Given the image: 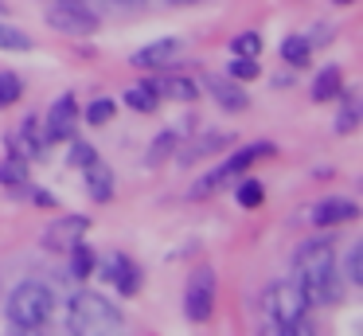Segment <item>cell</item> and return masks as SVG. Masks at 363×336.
Instances as JSON below:
<instances>
[{"mask_svg":"<svg viewBox=\"0 0 363 336\" xmlns=\"http://www.w3.org/2000/svg\"><path fill=\"white\" fill-rule=\"evenodd\" d=\"M297 286L305 289L308 305H336L340 301V262H336V239H308L293 254Z\"/></svg>","mask_w":363,"mask_h":336,"instance_id":"1","label":"cell"},{"mask_svg":"<svg viewBox=\"0 0 363 336\" xmlns=\"http://www.w3.org/2000/svg\"><path fill=\"white\" fill-rule=\"evenodd\" d=\"M4 313H9V328H16V332H40L51 320V313H55V293L43 281H24V286L12 289Z\"/></svg>","mask_w":363,"mask_h":336,"instance_id":"2","label":"cell"},{"mask_svg":"<svg viewBox=\"0 0 363 336\" xmlns=\"http://www.w3.org/2000/svg\"><path fill=\"white\" fill-rule=\"evenodd\" d=\"M121 325H125L121 309H118L113 301H106L102 293H90V289H82V293H74L71 305H67V328H71V332L102 336V332H118Z\"/></svg>","mask_w":363,"mask_h":336,"instance_id":"3","label":"cell"},{"mask_svg":"<svg viewBox=\"0 0 363 336\" xmlns=\"http://www.w3.org/2000/svg\"><path fill=\"white\" fill-rule=\"evenodd\" d=\"M266 313L269 320L277 325L281 336H297V332H308V297L297 281H274L266 289Z\"/></svg>","mask_w":363,"mask_h":336,"instance_id":"4","label":"cell"},{"mask_svg":"<svg viewBox=\"0 0 363 336\" xmlns=\"http://www.w3.org/2000/svg\"><path fill=\"white\" fill-rule=\"evenodd\" d=\"M184 313H188L191 325H203L215 313V270L211 266H196L184 289Z\"/></svg>","mask_w":363,"mask_h":336,"instance_id":"5","label":"cell"},{"mask_svg":"<svg viewBox=\"0 0 363 336\" xmlns=\"http://www.w3.org/2000/svg\"><path fill=\"white\" fill-rule=\"evenodd\" d=\"M74 125H79V102H74L71 94H63V98L48 109V117H43V141H48V145L71 141Z\"/></svg>","mask_w":363,"mask_h":336,"instance_id":"6","label":"cell"},{"mask_svg":"<svg viewBox=\"0 0 363 336\" xmlns=\"http://www.w3.org/2000/svg\"><path fill=\"white\" fill-rule=\"evenodd\" d=\"M48 23L55 31H63V36H90V31H98V16L86 12V8H79V4H71V0L51 8Z\"/></svg>","mask_w":363,"mask_h":336,"instance_id":"7","label":"cell"},{"mask_svg":"<svg viewBox=\"0 0 363 336\" xmlns=\"http://www.w3.org/2000/svg\"><path fill=\"white\" fill-rule=\"evenodd\" d=\"M90 231V219L86 215H63L43 231V246L51 250H71L74 242H82V234Z\"/></svg>","mask_w":363,"mask_h":336,"instance_id":"8","label":"cell"},{"mask_svg":"<svg viewBox=\"0 0 363 336\" xmlns=\"http://www.w3.org/2000/svg\"><path fill=\"white\" fill-rule=\"evenodd\" d=\"M352 219H359V203L344 200V195H336V200H320L313 211H308V223L313 227H336V223H352Z\"/></svg>","mask_w":363,"mask_h":336,"instance_id":"9","label":"cell"},{"mask_svg":"<svg viewBox=\"0 0 363 336\" xmlns=\"http://www.w3.org/2000/svg\"><path fill=\"white\" fill-rule=\"evenodd\" d=\"M102 278L113 281V286H118L125 297L141 289V270H137L125 254H110V258H106V262H102Z\"/></svg>","mask_w":363,"mask_h":336,"instance_id":"10","label":"cell"},{"mask_svg":"<svg viewBox=\"0 0 363 336\" xmlns=\"http://www.w3.org/2000/svg\"><path fill=\"white\" fill-rule=\"evenodd\" d=\"M43 133H40V117H28L24 125H20V133H12V153L20 156V161H40L43 156Z\"/></svg>","mask_w":363,"mask_h":336,"instance_id":"11","label":"cell"},{"mask_svg":"<svg viewBox=\"0 0 363 336\" xmlns=\"http://www.w3.org/2000/svg\"><path fill=\"white\" fill-rule=\"evenodd\" d=\"M180 55V39H157V43L141 47V51L133 55V67H168V63Z\"/></svg>","mask_w":363,"mask_h":336,"instance_id":"12","label":"cell"},{"mask_svg":"<svg viewBox=\"0 0 363 336\" xmlns=\"http://www.w3.org/2000/svg\"><path fill=\"white\" fill-rule=\"evenodd\" d=\"M207 90L219 98L223 109H230V114H238V109L250 106V98H246V90L235 82V78H207Z\"/></svg>","mask_w":363,"mask_h":336,"instance_id":"13","label":"cell"},{"mask_svg":"<svg viewBox=\"0 0 363 336\" xmlns=\"http://www.w3.org/2000/svg\"><path fill=\"white\" fill-rule=\"evenodd\" d=\"M82 176H86V188H90V200H98V203H106V200H113V172L106 168L102 161H90L86 168H82Z\"/></svg>","mask_w":363,"mask_h":336,"instance_id":"14","label":"cell"},{"mask_svg":"<svg viewBox=\"0 0 363 336\" xmlns=\"http://www.w3.org/2000/svg\"><path fill=\"white\" fill-rule=\"evenodd\" d=\"M160 98H172V102H196L199 98V86L196 78H145Z\"/></svg>","mask_w":363,"mask_h":336,"instance_id":"15","label":"cell"},{"mask_svg":"<svg viewBox=\"0 0 363 336\" xmlns=\"http://www.w3.org/2000/svg\"><path fill=\"white\" fill-rule=\"evenodd\" d=\"M281 59L289 63V67H308V63H313V43H308L305 36H285L281 39Z\"/></svg>","mask_w":363,"mask_h":336,"instance_id":"16","label":"cell"},{"mask_svg":"<svg viewBox=\"0 0 363 336\" xmlns=\"http://www.w3.org/2000/svg\"><path fill=\"white\" fill-rule=\"evenodd\" d=\"M262 156H274V145H269V141H254V145H246L242 153H235L227 161V172L230 176H235V172H246L254 161H262Z\"/></svg>","mask_w":363,"mask_h":336,"instance_id":"17","label":"cell"},{"mask_svg":"<svg viewBox=\"0 0 363 336\" xmlns=\"http://www.w3.org/2000/svg\"><path fill=\"white\" fill-rule=\"evenodd\" d=\"M340 90H344V75H340V67H324L320 75H316V82H313V98L328 102V98H336Z\"/></svg>","mask_w":363,"mask_h":336,"instance_id":"18","label":"cell"},{"mask_svg":"<svg viewBox=\"0 0 363 336\" xmlns=\"http://www.w3.org/2000/svg\"><path fill=\"white\" fill-rule=\"evenodd\" d=\"M125 106L137 109V114H152V109L160 106V94L152 90L149 82H141V86H133V90H125Z\"/></svg>","mask_w":363,"mask_h":336,"instance_id":"19","label":"cell"},{"mask_svg":"<svg viewBox=\"0 0 363 336\" xmlns=\"http://www.w3.org/2000/svg\"><path fill=\"white\" fill-rule=\"evenodd\" d=\"M94 266H98V258H94V250L90 246H82V242H74L71 246V278H90L94 273Z\"/></svg>","mask_w":363,"mask_h":336,"instance_id":"20","label":"cell"},{"mask_svg":"<svg viewBox=\"0 0 363 336\" xmlns=\"http://www.w3.org/2000/svg\"><path fill=\"white\" fill-rule=\"evenodd\" d=\"M0 51H32V36L0 20Z\"/></svg>","mask_w":363,"mask_h":336,"instance_id":"21","label":"cell"},{"mask_svg":"<svg viewBox=\"0 0 363 336\" xmlns=\"http://www.w3.org/2000/svg\"><path fill=\"white\" fill-rule=\"evenodd\" d=\"M24 180H28V161H20L16 153H12L9 161H0V184L16 188V184H24Z\"/></svg>","mask_w":363,"mask_h":336,"instance_id":"22","label":"cell"},{"mask_svg":"<svg viewBox=\"0 0 363 336\" xmlns=\"http://www.w3.org/2000/svg\"><path fill=\"white\" fill-rule=\"evenodd\" d=\"M227 180H230V172H227V164H223V168L207 172V176L199 180L196 188H191V195H196V200H203V195H215V192H219L223 184H227Z\"/></svg>","mask_w":363,"mask_h":336,"instance_id":"23","label":"cell"},{"mask_svg":"<svg viewBox=\"0 0 363 336\" xmlns=\"http://www.w3.org/2000/svg\"><path fill=\"white\" fill-rule=\"evenodd\" d=\"M227 78H235V82H250V78H258V59H250V55H235L227 67Z\"/></svg>","mask_w":363,"mask_h":336,"instance_id":"24","label":"cell"},{"mask_svg":"<svg viewBox=\"0 0 363 336\" xmlns=\"http://www.w3.org/2000/svg\"><path fill=\"white\" fill-rule=\"evenodd\" d=\"M20 94H24V82H20L16 75H9V70H4V75H0V109L12 106V102H20Z\"/></svg>","mask_w":363,"mask_h":336,"instance_id":"25","label":"cell"},{"mask_svg":"<svg viewBox=\"0 0 363 336\" xmlns=\"http://www.w3.org/2000/svg\"><path fill=\"white\" fill-rule=\"evenodd\" d=\"M230 51H235V55H250V59H258V51H262V36H258V31H242V36L230 39Z\"/></svg>","mask_w":363,"mask_h":336,"instance_id":"26","label":"cell"},{"mask_svg":"<svg viewBox=\"0 0 363 336\" xmlns=\"http://www.w3.org/2000/svg\"><path fill=\"white\" fill-rule=\"evenodd\" d=\"M110 117H113V98H98V102L86 106V121L90 125H106Z\"/></svg>","mask_w":363,"mask_h":336,"instance_id":"27","label":"cell"},{"mask_svg":"<svg viewBox=\"0 0 363 336\" xmlns=\"http://www.w3.org/2000/svg\"><path fill=\"white\" fill-rule=\"evenodd\" d=\"M262 184L258 180H242V184H238V203H242V207H262Z\"/></svg>","mask_w":363,"mask_h":336,"instance_id":"28","label":"cell"},{"mask_svg":"<svg viewBox=\"0 0 363 336\" xmlns=\"http://www.w3.org/2000/svg\"><path fill=\"white\" fill-rule=\"evenodd\" d=\"M355 121H359V102H355V98H347V102H344V109H340L336 129H340V133H352V129H355Z\"/></svg>","mask_w":363,"mask_h":336,"instance_id":"29","label":"cell"},{"mask_svg":"<svg viewBox=\"0 0 363 336\" xmlns=\"http://www.w3.org/2000/svg\"><path fill=\"white\" fill-rule=\"evenodd\" d=\"M94 156H98L94 145H86V141H74V145H71V164H74V168H86Z\"/></svg>","mask_w":363,"mask_h":336,"instance_id":"30","label":"cell"},{"mask_svg":"<svg viewBox=\"0 0 363 336\" xmlns=\"http://www.w3.org/2000/svg\"><path fill=\"white\" fill-rule=\"evenodd\" d=\"M172 145H176V137H172V133H160L157 148H152V153H149V164H160V161H164V153H168V148H172Z\"/></svg>","mask_w":363,"mask_h":336,"instance_id":"31","label":"cell"},{"mask_svg":"<svg viewBox=\"0 0 363 336\" xmlns=\"http://www.w3.org/2000/svg\"><path fill=\"white\" fill-rule=\"evenodd\" d=\"M359 262H363V250H359V246H352V254H347V278H352V281H363Z\"/></svg>","mask_w":363,"mask_h":336,"instance_id":"32","label":"cell"},{"mask_svg":"<svg viewBox=\"0 0 363 336\" xmlns=\"http://www.w3.org/2000/svg\"><path fill=\"white\" fill-rule=\"evenodd\" d=\"M35 203H40V207H59L55 195H48V192H35Z\"/></svg>","mask_w":363,"mask_h":336,"instance_id":"33","label":"cell"},{"mask_svg":"<svg viewBox=\"0 0 363 336\" xmlns=\"http://www.w3.org/2000/svg\"><path fill=\"white\" fill-rule=\"evenodd\" d=\"M332 4H355V0H332Z\"/></svg>","mask_w":363,"mask_h":336,"instance_id":"34","label":"cell"},{"mask_svg":"<svg viewBox=\"0 0 363 336\" xmlns=\"http://www.w3.org/2000/svg\"><path fill=\"white\" fill-rule=\"evenodd\" d=\"M172 4H196V0H172Z\"/></svg>","mask_w":363,"mask_h":336,"instance_id":"35","label":"cell"},{"mask_svg":"<svg viewBox=\"0 0 363 336\" xmlns=\"http://www.w3.org/2000/svg\"><path fill=\"white\" fill-rule=\"evenodd\" d=\"M125 4H145V0H125Z\"/></svg>","mask_w":363,"mask_h":336,"instance_id":"36","label":"cell"},{"mask_svg":"<svg viewBox=\"0 0 363 336\" xmlns=\"http://www.w3.org/2000/svg\"><path fill=\"white\" fill-rule=\"evenodd\" d=\"M4 12H9V8H4V4H0V16H4Z\"/></svg>","mask_w":363,"mask_h":336,"instance_id":"37","label":"cell"}]
</instances>
